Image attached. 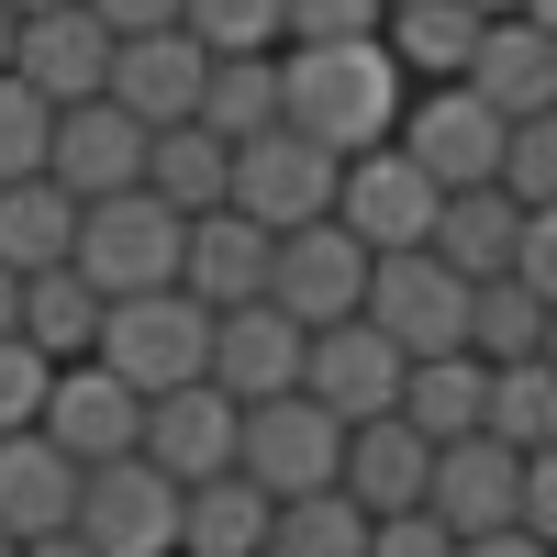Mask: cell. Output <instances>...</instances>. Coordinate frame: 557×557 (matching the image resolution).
I'll return each mask as SVG.
<instances>
[{"label": "cell", "mask_w": 557, "mask_h": 557, "mask_svg": "<svg viewBox=\"0 0 557 557\" xmlns=\"http://www.w3.org/2000/svg\"><path fill=\"white\" fill-rule=\"evenodd\" d=\"M469 290L480 278H457L435 246H380V268H368V323H380L401 357H446V346H469Z\"/></svg>", "instance_id": "5"}, {"label": "cell", "mask_w": 557, "mask_h": 557, "mask_svg": "<svg viewBox=\"0 0 557 557\" xmlns=\"http://www.w3.org/2000/svg\"><path fill=\"white\" fill-rule=\"evenodd\" d=\"M401 146L435 168V190H491V178H502V146H513V123H502L469 78H435L424 101L401 112Z\"/></svg>", "instance_id": "9"}, {"label": "cell", "mask_w": 557, "mask_h": 557, "mask_svg": "<svg viewBox=\"0 0 557 557\" xmlns=\"http://www.w3.org/2000/svg\"><path fill=\"white\" fill-rule=\"evenodd\" d=\"M380 23H391V0H290V45H357Z\"/></svg>", "instance_id": "38"}, {"label": "cell", "mask_w": 557, "mask_h": 557, "mask_svg": "<svg viewBox=\"0 0 557 557\" xmlns=\"http://www.w3.org/2000/svg\"><path fill=\"white\" fill-rule=\"evenodd\" d=\"M469 357H491V368L546 357V290H524L513 268H502V278H480V290H469Z\"/></svg>", "instance_id": "32"}, {"label": "cell", "mask_w": 557, "mask_h": 557, "mask_svg": "<svg viewBox=\"0 0 557 557\" xmlns=\"http://www.w3.org/2000/svg\"><path fill=\"white\" fill-rule=\"evenodd\" d=\"M457 557H557L535 524H502V535H469V546H457Z\"/></svg>", "instance_id": "43"}, {"label": "cell", "mask_w": 557, "mask_h": 557, "mask_svg": "<svg viewBox=\"0 0 557 557\" xmlns=\"http://www.w3.org/2000/svg\"><path fill=\"white\" fill-rule=\"evenodd\" d=\"M524 524L557 546V446H535V457H524Z\"/></svg>", "instance_id": "41"}, {"label": "cell", "mask_w": 557, "mask_h": 557, "mask_svg": "<svg viewBox=\"0 0 557 557\" xmlns=\"http://www.w3.org/2000/svg\"><path fill=\"white\" fill-rule=\"evenodd\" d=\"M235 469L268 491V502H301V491H335L346 480V412H323L312 391H278V401H246V446Z\"/></svg>", "instance_id": "4"}, {"label": "cell", "mask_w": 557, "mask_h": 557, "mask_svg": "<svg viewBox=\"0 0 557 557\" xmlns=\"http://www.w3.org/2000/svg\"><path fill=\"white\" fill-rule=\"evenodd\" d=\"M368 268H380V246H357L335 212L290 223V235H278V268H268V301L301 312V323H346V312H368Z\"/></svg>", "instance_id": "11"}, {"label": "cell", "mask_w": 557, "mask_h": 557, "mask_svg": "<svg viewBox=\"0 0 557 557\" xmlns=\"http://www.w3.org/2000/svg\"><path fill=\"white\" fill-rule=\"evenodd\" d=\"M368 557H457V524L435 513V502H412V513H380Z\"/></svg>", "instance_id": "39"}, {"label": "cell", "mask_w": 557, "mask_h": 557, "mask_svg": "<svg viewBox=\"0 0 557 557\" xmlns=\"http://www.w3.org/2000/svg\"><path fill=\"white\" fill-rule=\"evenodd\" d=\"M45 435H57L78 469H101V457H134V446H146V391L112 380L101 357H67V368H57V391H45Z\"/></svg>", "instance_id": "12"}, {"label": "cell", "mask_w": 557, "mask_h": 557, "mask_svg": "<svg viewBox=\"0 0 557 557\" xmlns=\"http://www.w3.org/2000/svg\"><path fill=\"white\" fill-rule=\"evenodd\" d=\"M268 268H278V235L257 212H190V246H178V290L212 301V312H235V301H268Z\"/></svg>", "instance_id": "18"}, {"label": "cell", "mask_w": 557, "mask_h": 557, "mask_svg": "<svg viewBox=\"0 0 557 557\" xmlns=\"http://www.w3.org/2000/svg\"><path fill=\"white\" fill-rule=\"evenodd\" d=\"M190 23L212 57H257V45H290V0H190Z\"/></svg>", "instance_id": "35"}, {"label": "cell", "mask_w": 557, "mask_h": 557, "mask_svg": "<svg viewBox=\"0 0 557 557\" xmlns=\"http://www.w3.org/2000/svg\"><path fill=\"white\" fill-rule=\"evenodd\" d=\"M0 557H23V546H12V535H0Z\"/></svg>", "instance_id": "51"}, {"label": "cell", "mask_w": 557, "mask_h": 557, "mask_svg": "<svg viewBox=\"0 0 557 557\" xmlns=\"http://www.w3.org/2000/svg\"><path fill=\"white\" fill-rule=\"evenodd\" d=\"M502 190H513L524 212L557 201V112H524L513 123V146H502Z\"/></svg>", "instance_id": "37"}, {"label": "cell", "mask_w": 557, "mask_h": 557, "mask_svg": "<svg viewBox=\"0 0 557 557\" xmlns=\"http://www.w3.org/2000/svg\"><path fill=\"white\" fill-rule=\"evenodd\" d=\"M301 357H312V323H301V312H278V301H235V312H212V380L235 391V401H278V391H301Z\"/></svg>", "instance_id": "15"}, {"label": "cell", "mask_w": 557, "mask_h": 557, "mask_svg": "<svg viewBox=\"0 0 557 557\" xmlns=\"http://www.w3.org/2000/svg\"><path fill=\"white\" fill-rule=\"evenodd\" d=\"M78 457L45 435V424H23V435H0V535L12 546H34V535H67L78 524Z\"/></svg>", "instance_id": "20"}, {"label": "cell", "mask_w": 557, "mask_h": 557, "mask_svg": "<svg viewBox=\"0 0 557 557\" xmlns=\"http://www.w3.org/2000/svg\"><path fill=\"white\" fill-rule=\"evenodd\" d=\"M278 78H290V112H278V123H301L312 146H335V157L391 146L401 112H412V67L391 57V34H357V45H278Z\"/></svg>", "instance_id": "1"}, {"label": "cell", "mask_w": 557, "mask_h": 557, "mask_svg": "<svg viewBox=\"0 0 557 557\" xmlns=\"http://www.w3.org/2000/svg\"><path fill=\"white\" fill-rule=\"evenodd\" d=\"M146 190L178 201V212H223V201H235V134H212L201 112H190V123H157V146H146Z\"/></svg>", "instance_id": "26"}, {"label": "cell", "mask_w": 557, "mask_h": 557, "mask_svg": "<svg viewBox=\"0 0 557 557\" xmlns=\"http://www.w3.org/2000/svg\"><path fill=\"white\" fill-rule=\"evenodd\" d=\"M23 57V12H12V0H0V67H12Z\"/></svg>", "instance_id": "46"}, {"label": "cell", "mask_w": 557, "mask_h": 557, "mask_svg": "<svg viewBox=\"0 0 557 557\" xmlns=\"http://www.w3.org/2000/svg\"><path fill=\"white\" fill-rule=\"evenodd\" d=\"M469 89L502 112V123H524V112H557V34L535 12H502L480 23V57H469Z\"/></svg>", "instance_id": "21"}, {"label": "cell", "mask_w": 557, "mask_h": 557, "mask_svg": "<svg viewBox=\"0 0 557 557\" xmlns=\"http://www.w3.org/2000/svg\"><path fill=\"white\" fill-rule=\"evenodd\" d=\"M391 57L412 67V78H469V57H480V12L469 0H391Z\"/></svg>", "instance_id": "28"}, {"label": "cell", "mask_w": 557, "mask_h": 557, "mask_svg": "<svg viewBox=\"0 0 557 557\" xmlns=\"http://www.w3.org/2000/svg\"><path fill=\"white\" fill-rule=\"evenodd\" d=\"M235 446H246V401L223 380H190V391H157L146 401V457L168 480H223Z\"/></svg>", "instance_id": "16"}, {"label": "cell", "mask_w": 557, "mask_h": 557, "mask_svg": "<svg viewBox=\"0 0 557 557\" xmlns=\"http://www.w3.org/2000/svg\"><path fill=\"white\" fill-rule=\"evenodd\" d=\"M178 246H190V212L157 201V190H112V201H78V278L101 301H134V290H178Z\"/></svg>", "instance_id": "2"}, {"label": "cell", "mask_w": 557, "mask_h": 557, "mask_svg": "<svg viewBox=\"0 0 557 557\" xmlns=\"http://www.w3.org/2000/svg\"><path fill=\"white\" fill-rule=\"evenodd\" d=\"M112 368V380H134V391H190V380H212V301H190V290H134V301H112L101 312V346H89Z\"/></svg>", "instance_id": "3"}, {"label": "cell", "mask_w": 557, "mask_h": 557, "mask_svg": "<svg viewBox=\"0 0 557 557\" xmlns=\"http://www.w3.org/2000/svg\"><path fill=\"white\" fill-rule=\"evenodd\" d=\"M401 424H412V435H435V446L480 435V424H491V357H469V346L412 357V380H401Z\"/></svg>", "instance_id": "25"}, {"label": "cell", "mask_w": 557, "mask_h": 557, "mask_svg": "<svg viewBox=\"0 0 557 557\" xmlns=\"http://www.w3.org/2000/svg\"><path fill=\"white\" fill-rule=\"evenodd\" d=\"M435 212H446V190H435V168L401 146H368V157H346V178H335V223L357 246H424L435 235Z\"/></svg>", "instance_id": "8"}, {"label": "cell", "mask_w": 557, "mask_h": 557, "mask_svg": "<svg viewBox=\"0 0 557 557\" xmlns=\"http://www.w3.org/2000/svg\"><path fill=\"white\" fill-rule=\"evenodd\" d=\"M178 502H190V480H168L146 446L101 457V469L78 480V535L101 557H178Z\"/></svg>", "instance_id": "6"}, {"label": "cell", "mask_w": 557, "mask_h": 557, "mask_svg": "<svg viewBox=\"0 0 557 557\" xmlns=\"http://www.w3.org/2000/svg\"><path fill=\"white\" fill-rule=\"evenodd\" d=\"M368 535H380V513L335 480V491H301V502H278V524H268V557H368Z\"/></svg>", "instance_id": "30"}, {"label": "cell", "mask_w": 557, "mask_h": 557, "mask_svg": "<svg viewBox=\"0 0 557 557\" xmlns=\"http://www.w3.org/2000/svg\"><path fill=\"white\" fill-rule=\"evenodd\" d=\"M278 112H290V78H278V45H257V57H212V78H201V123L212 134H268Z\"/></svg>", "instance_id": "29"}, {"label": "cell", "mask_w": 557, "mask_h": 557, "mask_svg": "<svg viewBox=\"0 0 557 557\" xmlns=\"http://www.w3.org/2000/svg\"><path fill=\"white\" fill-rule=\"evenodd\" d=\"M546 368H557V312H546Z\"/></svg>", "instance_id": "49"}, {"label": "cell", "mask_w": 557, "mask_h": 557, "mask_svg": "<svg viewBox=\"0 0 557 557\" xmlns=\"http://www.w3.org/2000/svg\"><path fill=\"white\" fill-rule=\"evenodd\" d=\"M424 246H435L457 278H502V268H513V246H524V201L502 190V178H491V190H446V212H435Z\"/></svg>", "instance_id": "27"}, {"label": "cell", "mask_w": 557, "mask_h": 557, "mask_svg": "<svg viewBox=\"0 0 557 557\" xmlns=\"http://www.w3.org/2000/svg\"><path fill=\"white\" fill-rule=\"evenodd\" d=\"M78 257V190L57 168H34V178H0V268H67Z\"/></svg>", "instance_id": "22"}, {"label": "cell", "mask_w": 557, "mask_h": 557, "mask_svg": "<svg viewBox=\"0 0 557 557\" xmlns=\"http://www.w3.org/2000/svg\"><path fill=\"white\" fill-rule=\"evenodd\" d=\"M513 278H524V290H546V312H557V201H535V212H524V246H513Z\"/></svg>", "instance_id": "40"}, {"label": "cell", "mask_w": 557, "mask_h": 557, "mask_svg": "<svg viewBox=\"0 0 557 557\" xmlns=\"http://www.w3.org/2000/svg\"><path fill=\"white\" fill-rule=\"evenodd\" d=\"M146 146H157V123L123 112L101 89V101H67L57 112V157H45V168H57L78 201H112V190H146Z\"/></svg>", "instance_id": "13"}, {"label": "cell", "mask_w": 557, "mask_h": 557, "mask_svg": "<svg viewBox=\"0 0 557 557\" xmlns=\"http://www.w3.org/2000/svg\"><path fill=\"white\" fill-rule=\"evenodd\" d=\"M23 557H101V546H89V535H78V524H67V535H34V546H23Z\"/></svg>", "instance_id": "44"}, {"label": "cell", "mask_w": 557, "mask_h": 557, "mask_svg": "<svg viewBox=\"0 0 557 557\" xmlns=\"http://www.w3.org/2000/svg\"><path fill=\"white\" fill-rule=\"evenodd\" d=\"M524 12H535V23H546V34H557V0H524Z\"/></svg>", "instance_id": "48"}, {"label": "cell", "mask_w": 557, "mask_h": 557, "mask_svg": "<svg viewBox=\"0 0 557 557\" xmlns=\"http://www.w3.org/2000/svg\"><path fill=\"white\" fill-rule=\"evenodd\" d=\"M0 335H23V268H0Z\"/></svg>", "instance_id": "45"}, {"label": "cell", "mask_w": 557, "mask_h": 557, "mask_svg": "<svg viewBox=\"0 0 557 557\" xmlns=\"http://www.w3.org/2000/svg\"><path fill=\"white\" fill-rule=\"evenodd\" d=\"M268 524H278V502L246 469L190 480V502H178V557H268Z\"/></svg>", "instance_id": "24"}, {"label": "cell", "mask_w": 557, "mask_h": 557, "mask_svg": "<svg viewBox=\"0 0 557 557\" xmlns=\"http://www.w3.org/2000/svg\"><path fill=\"white\" fill-rule=\"evenodd\" d=\"M201 78H212V45L190 23H157V34H123L112 45V101L146 112V123H190L201 112Z\"/></svg>", "instance_id": "19"}, {"label": "cell", "mask_w": 557, "mask_h": 557, "mask_svg": "<svg viewBox=\"0 0 557 557\" xmlns=\"http://www.w3.org/2000/svg\"><path fill=\"white\" fill-rule=\"evenodd\" d=\"M424 502L457 524V546H469V535H502V524H524V446H502L491 424H480V435H457V446H435Z\"/></svg>", "instance_id": "14"}, {"label": "cell", "mask_w": 557, "mask_h": 557, "mask_svg": "<svg viewBox=\"0 0 557 557\" xmlns=\"http://www.w3.org/2000/svg\"><path fill=\"white\" fill-rule=\"evenodd\" d=\"M435 480V435H412L401 412H380V424H346V491L368 502V513H412Z\"/></svg>", "instance_id": "23"}, {"label": "cell", "mask_w": 557, "mask_h": 557, "mask_svg": "<svg viewBox=\"0 0 557 557\" xmlns=\"http://www.w3.org/2000/svg\"><path fill=\"white\" fill-rule=\"evenodd\" d=\"M112 45L123 34L89 12V0H57V12H23V57L12 67L67 112V101H101V89H112Z\"/></svg>", "instance_id": "17"}, {"label": "cell", "mask_w": 557, "mask_h": 557, "mask_svg": "<svg viewBox=\"0 0 557 557\" xmlns=\"http://www.w3.org/2000/svg\"><path fill=\"white\" fill-rule=\"evenodd\" d=\"M12 12H57V0H12Z\"/></svg>", "instance_id": "50"}, {"label": "cell", "mask_w": 557, "mask_h": 557, "mask_svg": "<svg viewBox=\"0 0 557 557\" xmlns=\"http://www.w3.org/2000/svg\"><path fill=\"white\" fill-rule=\"evenodd\" d=\"M491 435L502 446H557V368L546 357H513V368H491Z\"/></svg>", "instance_id": "33"}, {"label": "cell", "mask_w": 557, "mask_h": 557, "mask_svg": "<svg viewBox=\"0 0 557 557\" xmlns=\"http://www.w3.org/2000/svg\"><path fill=\"white\" fill-rule=\"evenodd\" d=\"M401 380H412V357L380 335L368 312L346 323H312V357H301V391L323 412H346V424H380V412H401Z\"/></svg>", "instance_id": "10"}, {"label": "cell", "mask_w": 557, "mask_h": 557, "mask_svg": "<svg viewBox=\"0 0 557 557\" xmlns=\"http://www.w3.org/2000/svg\"><path fill=\"white\" fill-rule=\"evenodd\" d=\"M89 12H101L112 34H157V23H178V12H190V0H89Z\"/></svg>", "instance_id": "42"}, {"label": "cell", "mask_w": 557, "mask_h": 557, "mask_svg": "<svg viewBox=\"0 0 557 557\" xmlns=\"http://www.w3.org/2000/svg\"><path fill=\"white\" fill-rule=\"evenodd\" d=\"M469 12H480V23H502V12H524V0H469Z\"/></svg>", "instance_id": "47"}, {"label": "cell", "mask_w": 557, "mask_h": 557, "mask_svg": "<svg viewBox=\"0 0 557 557\" xmlns=\"http://www.w3.org/2000/svg\"><path fill=\"white\" fill-rule=\"evenodd\" d=\"M45 157H57V101L23 67H0V178H34Z\"/></svg>", "instance_id": "34"}, {"label": "cell", "mask_w": 557, "mask_h": 557, "mask_svg": "<svg viewBox=\"0 0 557 557\" xmlns=\"http://www.w3.org/2000/svg\"><path fill=\"white\" fill-rule=\"evenodd\" d=\"M45 391H57V357H45L34 335H0V435L45 424Z\"/></svg>", "instance_id": "36"}, {"label": "cell", "mask_w": 557, "mask_h": 557, "mask_svg": "<svg viewBox=\"0 0 557 557\" xmlns=\"http://www.w3.org/2000/svg\"><path fill=\"white\" fill-rule=\"evenodd\" d=\"M335 178H346L335 146H312L301 123H268V134L235 146V212H257L268 235H290V223H323V212H335Z\"/></svg>", "instance_id": "7"}, {"label": "cell", "mask_w": 557, "mask_h": 557, "mask_svg": "<svg viewBox=\"0 0 557 557\" xmlns=\"http://www.w3.org/2000/svg\"><path fill=\"white\" fill-rule=\"evenodd\" d=\"M101 312H112V301L89 290L78 268H34V278H23V335H34L45 357H57V368L101 346Z\"/></svg>", "instance_id": "31"}]
</instances>
